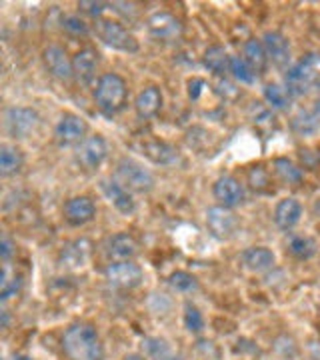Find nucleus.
Returning <instances> with one entry per match:
<instances>
[{
  "label": "nucleus",
  "mask_w": 320,
  "mask_h": 360,
  "mask_svg": "<svg viewBox=\"0 0 320 360\" xmlns=\"http://www.w3.org/2000/svg\"><path fill=\"white\" fill-rule=\"evenodd\" d=\"M63 352L68 360H104L101 335L90 322H75L63 335Z\"/></svg>",
  "instance_id": "nucleus-1"
},
{
  "label": "nucleus",
  "mask_w": 320,
  "mask_h": 360,
  "mask_svg": "<svg viewBox=\"0 0 320 360\" xmlns=\"http://www.w3.org/2000/svg\"><path fill=\"white\" fill-rule=\"evenodd\" d=\"M92 98L96 108L104 116H116L118 112L124 110L128 103V84L124 78L116 72H106L98 78Z\"/></svg>",
  "instance_id": "nucleus-2"
},
{
  "label": "nucleus",
  "mask_w": 320,
  "mask_h": 360,
  "mask_svg": "<svg viewBox=\"0 0 320 360\" xmlns=\"http://www.w3.org/2000/svg\"><path fill=\"white\" fill-rule=\"evenodd\" d=\"M286 90L293 96H302L308 90L320 84V52H308L295 66L288 68L286 77Z\"/></svg>",
  "instance_id": "nucleus-3"
},
{
  "label": "nucleus",
  "mask_w": 320,
  "mask_h": 360,
  "mask_svg": "<svg viewBox=\"0 0 320 360\" xmlns=\"http://www.w3.org/2000/svg\"><path fill=\"white\" fill-rule=\"evenodd\" d=\"M116 180L130 193L146 194L154 188V174L134 158L122 156L116 162Z\"/></svg>",
  "instance_id": "nucleus-4"
},
{
  "label": "nucleus",
  "mask_w": 320,
  "mask_h": 360,
  "mask_svg": "<svg viewBox=\"0 0 320 360\" xmlns=\"http://www.w3.org/2000/svg\"><path fill=\"white\" fill-rule=\"evenodd\" d=\"M96 34L113 51L134 54V52H139V49H141L136 37L122 22L113 20V18H101V20H96Z\"/></svg>",
  "instance_id": "nucleus-5"
},
{
  "label": "nucleus",
  "mask_w": 320,
  "mask_h": 360,
  "mask_svg": "<svg viewBox=\"0 0 320 360\" xmlns=\"http://www.w3.org/2000/svg\"><path fill=\"white\" fill-rule=\"evenodd\" d=\"M104 281L118 290H132L142 284L144 272L134 260H118L104 269Z\"/></svg>",
  "instance_id": "nucleus-6"
},
{
  "label": "nucleus",
  "mask_w": 320,
  "mask_h": 360,
  "mask_svg": "<svg viewBox=\"0 0 320 360\" xmlns=\"http://www.w3.org/2000/svg\"><path fill=\"white\" fill-rule=\"evenodd\" d=\"M39 124V112L30 106H11L4 110V129L13 139H28Z\"/></svg>",
  "instance_id": "nucleus-7"
},
{
  "label": "nucleus",
  "mask_w": 320,
  "mask_h": 360,
  "mask_svg": "<svg viewBox=\"0 0 320 360\" xmlns=\"http://www.w3.org/2000/svg\"><path fill=\"white\" fill-rule=\"evenodd\" d=\"M87 132H89V124L82 116L75 112H64L54 127V139L60 146H75L89 139Z\"/></svg>",
  "instance_id": "nucleus-8"
},
{
  "label": "nucleus",
  "mask_w": 320,
  "mask_h": 360,
  "mask_svg": "<svg viewBox=\"0 0 320 360\" xmlns=\"http://www.w3.org/2000/svg\"><path fill=\"white\" fill-rule=\"evenodd\" d=\"M146 26H148L151 37L156 40H162V42H174L184 32V26L180 22V18H177L174 14L167 13V11L151 14L148 20H146Z\"/></svg>",
  "instance_id": "nucleus-9"
},
{
  "label": "nucleus",
  "mask_w": 320,
  "mask_h": 360,
  "mask_svg": "<svg viewBox=\"0 0 320 360\" xmlns=\"http://www.w3.org/2000/svg\"><path fill=\"white\" fill-rule=\"evenodd\" d=\"M206 226L208 232L218 238V240H226L231 238L232 234L238 229V219L234 217L231 208H224V206H212L208 208L206 212Z\"/></svg>",
  "instance_id": "nucleus-10"
},
{
  "label": "nucleus",
  "mask_w": 320,
  "mask_h": 360,
  "mask_svg": "<svg viewBox=\"0 0 320 360\" xmlns=\"http://www.w3.org/2000/svg\"><path fill=\"white\" fill-rule=\"evenodd\" d=\"M108 156V144L101 134L89 136L77 148V162L87 170H96L103 167V162Z\"/></svg>",
  "instance_id": "nucleus-11"
},
{
  "label": "nucleus",
  "mask_w": 320,
  "mask_h": 360,
  "mask_svg": "<svg viewBox=\"0 0 320 360\" xmlns=\"http://www.w3.org/2000/svg\"><path fill=\"white\" fill-rule=\"evenodd\" d=\"M42 63L44 68L49 70V75L56 80L68 82L70 78H75V68H72V58L66 54L63 46L51 44L42 51Z\"/></svg>",
  "instance_id": "nucleus-12"
},
{
  "label": "nucleus",
  "mask_w": 320,
  "mask_h": 360,
  "mask_svg": "<svg viewBox=\"0 0 320 360\" xmlns=\"http://www.w3.org/2000/svg\"><path fill=\"white\" fill-rule=\"evenodd\" d=\"M63 214L70 226H84L96 217V205L87 194H78L64 202Z\"/></svg>",
  "instance_id": "nucleus-13"
},
{
  "label": "nucleus",
  "mask_w": 320,
  "mask_h": 360,
  "mask_svg": "<svg viewBox=\"0 0 320 360\" xmlns=\"http://www.w3.org/2000/svg\"><path fill=\"white\" fill-rule=\"evenodd\" d=\"M212 196L218 202V206L224 208H236L244 202V186L241 184V180L234 179L231 174H224L220 179L215 180L212 184Z\"/></svg>",
  "instance_id": "nucleus-14"
},
{
  "label": "nucleus",
  "mask_w": 320,
  "mask_h": 360,
  "mask_svg": "<svg viewBox=\"0 0 320 360\" xmlns=\"http://www.w3.org/2000/svg\"><path fill=\"white\" fill-rule=\"evenodd\" d=\"M104 248H106V257L110 258L113 262H118V260H134V258L139 257V252H141V245L128 232L113 234L106 240Z\"/></svg>",
  "instance_id": "nucleus-15"
},
{
  "label": "nucleus",
  "mask_w": 320,
  "mask_h": 360,
  "mask_svg": "<svg viewBox=\"0 0 320 360\" xmlns=\"http://www.w3.org/2000/svg\"><path fill=\"white\" fill-rule=\"evenodd\" d=\"M92 245L87 238H77L63 246L60 250V266L66 270H80L89 264Z\"/></svg>",
  "instance_id": "nucleus-16"
},
{
  "label": "nucleus",
  "mask_w": 320,
  "mask_h": 360,
  "mask_svg": "<svg viewBox=\"0 0 320 360\" xmlns=\"http://www.w3.org/2000/svg\"><path fill=\"white\" fill-rule=\"evenodd\" d=\"M241 262L248 272H255V274H262V272H269L274 269L276 264V255L267 248V246H250L243 250L241 255Z\"/></svg>",
  "instance_id": "nucleus-17"
},
{
  "label": "nucleus",
  "mask_w": 320,
  "mask_h": 360,
  "mask_svg": "<svg viewBox=\"0 0 320 360\" xmlns=\"http://www.w3.org/2000/svg\"><path fill=\"white\" fill-rule=\"evenodd\" d=\"M262 44H264V51L269 54V60H272V65L279 66V68H284L288 65V60H290V42L282 32H279V30L264 32Z\"/></svg>",
  "instance_id": "nucleus-18"
},
{
  "label": "nucleus",
  "mask_w": 320,
  "mask_h": 360,
  "mask_svg": "<svg viewBox=\"0 0 320 360\" xmlns=\"http://www.w3.org/2000/svg\"><path fill=\"white\" fill-rule=\"evenodd\" d=\"M300 219H302V205L293 196L282 198L274 206L272 220L281 231H293L296 224L300 222Z\"/></svg>",
  "instance_id": "nucleus-19"
},
{
  "label": "nucleus",
  "mask_w": 320,
  "mask_h": 360,
  "mask_svg": "<svg viewBox=\"0 0 320 360\" xmlns=\"http://www.w3.org/2000/svg\"><path fill=\"white\" fill-rule=\"evenodd\" d=\"M101 188H103L104 196L108 198V202L115 206L120 214H132L136 210V202L132 198V193L127 191L118 180H103L101 182Z\"/></svg>",
  "instance_id": "nucleus-20"
},
{
  "label": "nucleus",
  "mask_w": 320,
  "mask_h": 360,
  "mask_svg": "<svg viewBox=\"0 0 320 360\" xmlns=\"http://www.w3.org/2000/svg\"><path fill=\"white\" fill-rule=\"evenodd\" d=\"M162 104H165V96H162V90L158 86H146L139 92L136 101H134V110L142 120H148L154 118L162 110Z\"/></svg>",
  "instance_id": "nucleus-21"
},
{
  "label": "nucleus",
  "mask_w": 320,
  "mask_h": 360,
  "mask_svg": "<svg viewBox=\"0 0 320 360\" xmlns=\"http://www.w3.org/2000/svg\"><path fill=\"white\" fill-rule=\"evenodd\" d=\"M139 148H141V155L154 165H172L179 160V150L172 144L158 141V139H148L142 142Z\"/></svg>",
  "instance_id": "nucleus-22"
},
{
  "label": "nucleus",
  "mask_w": 320,
  "mask_h": 360,
  "mask_svg": "<svg viewBox=\"0 0 320 360\" xmlns=\"http://www.w3.org/2000/svg\"><path fill=\"white\" fill-rule=\"evenodd\" d=\"M72 68H75V78L80 84H90L96 77L98 68V54L92 49H80L72 56Z\"/></svg>",
  "instance_id": "nucleus-23"
},
{
  "label": "nucleus",
  "mask_w": 320,
  "mask_h": 360,
  "mask_svg": "<svg viewBox=\"0 0 320 360\" xmlns=\"http://www.w3.org/2000/svg\"><path fill=\"white\" fill-rule=\"evenodd\" d=\"M25 167V155L18 146L14 144H0V176L2 179H8L18 174Z\"/></svg>",
  "instance_id": "nucleus-24"
},
{
  "label": "nucleus",
  "mask_w": 320,
  "mask_h": 360,
  "mask_svg": "<svg viewBox=\"0 0 320 360\" xmlns=\"http://www.w3.org/2000/svg\"><path fill=\"white\" fill-rule=\"evenodd\" d=\"M243 58L246 65L255 70L256 75H262L264 68L269 65V54L264 51V44L262 40L258 39H248L244 42L243 46Z\"/></svg>",
  "instance_id": "nucleus-25"
},
{
  "label": "nucleus",
  "mask_w": 320,
  "mask_h": 360,
  "mask_svg": "<svg viewBox=\"0 0 320 360\" xmlns=\"http://www.w3.org/2000/svg\"><path fill=\"white\" fill-rule=\"evenodd\" d=\"M203 63L205 66L218 78L226 77V72L231 70V56L226 54V51L222 46H208L203 54Z\"/></svg>",
  "instance_id": "nucleus-26"
},
{
  "label": "nucleus",
  "mask_w": 320,
  "mask_h": 360,
  "mask_svg": "<svg viewBox=\"0 0 320 360\" xmlns=\"http://www.w3.org/2000/svg\"><path fill=\"white\" fill-rule=\"evenodd\" d=\"M272 168H274V174H276L284 184H288V186H298V184H302V180H305L302 168L298 167V165H295V162H293L290 158H286V156L274 158V160H272Z\"/></svg>",
  "instance_id": "nucleus-27"
},
{
  "label": "nucleus",
  "mask_w": 320,
  "mask_h": 360,
  "mask_svg": "<svg viewBox=\"0 0 320 360\" xmlns=\"http://www.w3.org/2000/svg\"><path fill=\"white\" fill-rule=\"evenodd\" d=\"M286 250L296 260H310V258L319 252V245H316V240L312 236L295 234V236H290V240L286 245Z\"/></svg>",
  "instance_id": "nucleus-28"
},
{
  "label": "nucleus",
  "mask_w": 320,
  "mask_h": 360,
  "mask_svg": "<svg viewBox=\"0 0 320 360\" xmlns=\"http://www.w3.org/2000/svg\"><path fill=\"white\" fill-rule=\"evenodd\" d=\"M290 127H293V130H295L298 136L308 139V136L316 134V130L320 129V120L316 118V115H314V112L300 110V112H296V115L293 116V120H290Z\"/></svg>",
  "instance_id": "nucleus-29"
},
{
  "label": "nucleus",
  "mask_w": 320,
  "mask_h": 360,
  "mask_svg": "<svg viewBox=\"0 0 320 360\" xmlns=\"http://www.w3.org/2000/svg\"><path fill=\"white\" fill-rule=\"evenodd\" d=\"M168 284H170L172 290H177L180 295H192V292H196L200 288L198 278L191 272H186V270H174L168 276Z\"/></svg>",
  "instance_id": "nucleus-30"
},
{
  "label": "nucleus",
  "mask_w": 320,
  "mask_h": 360,
  "mask_svg": "<svg viewBox=\"0 0 320 360\" xmlns=\"http://www.w3.org/2000/svg\"><path fill=\"white\" fill-rule=\"evenodd\" d=\"M246 180H248V184H250V188H252L255 193L267 194L274 191V188H272V179H270L269 170L262 167V165H255V167L248 168Z\"/></svg>",
  "instance_id": "nucleus-31"
},
{
  "label": "nucleus",
  "mask_w": 320,
  "mask_h": 360,
  "mask_svg": "<svg viewBox=\"0 0 320 360\" xmlns=\"http://www.w3.org/2000/svg\"><path fill=\"white\" fill-rule=\"evenodd\" d=\"M262 94H264L267 104H269L270 108H274V110H286L290 106V94H288V90L282 89L279 84H267Z\"/></svg>",
  "instance_id": "nucleus-32"
},
{
  "label": "nucleus",
  "mask_w": 320,
  "mask_h": 360,
  "mask_svg": "<svg viewBox=\"0 0 320 360\" xmlns=\"http://www.w3.org/2000/svg\"><path fill=\"white\" fill-rule=\"evenodd\" d=\"M182 321H184V328H186L191 335H200V333L205 330V316H203V312L198 310V307H194L192 302H186V304H184Z\"/></svg>",
  "instance_id": "nucleus-33"
},
{
  "label": "nucleus",
  "mask_w": 320,
  "mask_h": 360,
  "mask_svg": "<svg viewBox=\"0 0 320 360\" xmlns=\"http://www.w3.org/2000/svg\"><path fill=\"white\" fill-rule=\"evenodd\" d=\"M229 72L241 84H255L256 78H258L255 70L244 63V58H238V56H231V70Z\"/></svg>",
  "instance_id": "nucleus-34"
},
{
  "label": "nucleus",
  "mask_w": 320,
  "mask_h": 360,
  "mask_svg": "<svg viewBox=\"0 0 320 360\" xmlns=\"http://www.w3.org/2000/svg\"><path fill=\"white\" fill-rule=\"evenodd\" d=\"M60 26L70 37H89L90 32L89 22L84 18H80L78 14H64L60 18Z\"/></svg>",
  "instance_id": "nucleus-35"
},
{
  "label": "nucleus",
  "mask_w": 320,
  "mask_h": 360,
  "mask_svg": "<svg viewBox=\"0 0 320 360\" xmlns=\"http://www.w3.org/2000/svg\"><path fill=\"white\" fill-rule=\"evenodd\" d=\"M144 350L154 360H167L172 354L170 348H168L167 340H162V338H146L144 340Z\"/></svg>",
  "instance_id": "nucleus-36"
},
{
  "label": "nucleus",
  "mask_w": 320,
  "mask_h": 360,
  "mask_svg": "<svg viewBox=\"0 0 320 360\" xmlns=\"http://www.w3.org/2000/svg\"><path fill=\"white\" fill-rule=\"evenodd\" d=\"M248 115H250L255 124L262 127V124H270V120H272V108H270L269 104L252 103L250 108H248Z\"/></svg>",
  "instance_id": "nucleus-37"
},
{
  "label": "nucleus",
  "mask_w": 320,
  "mask_h": 360,
  "mask_svg": "<svg viewBox=\"0 0 320 360\" xmlns=\"http://www.w3.org/2000/svg\"><path fill=\"white\" fill-rule=\"evenodd\" d=\"M78 8H80V13L89 14V16H92V18L101 20L104 11H106V4H104V2H90V0H82V2H78Z\"/></svg>",
  "instance_id": "nucleus-38"
},
{
  "label": "nucleus",
  "mask_w": 320,
  "mask_h": 360,
  "mask_svg": "<svg viewBox=\"0 0 320 360\" xmlns=\"http://www.w3.org/2000/svg\"><path fill=\"white\" fill-rule=\"evenodd\" d=\"M186 86H188V98L191 101H198L208 84H206V80H203V78H191Z\"/></svg>",
  "instance_id": "nucleus-39"
},
{
  "label": "nucleus",
  "mask_w": 320,
  "mask_h": 360,
  "mask_svg": "<svg viewBox=\"0 0 320 360\" xmlns=\"http://www.w3.org/2000/svg\"><path fill=\"white\" fill-rule=\"evenodd\" d=\"M14 255V243L6 236V234H2V238H0V257L4 260V264H8L11 262V258Z\"/></svg>",
  "instance_id": "nucleus-40"
},
{
  "label": "nucleus",
  "mask_w": 320,
  "mask_h": 360,
  "mask_svg": "<svg viewBox=\"0 0 320 360\" xmlns=\"http://www.w3.org/2000/svg\"><path fill=\"white\" fill-rule=\"evenodd\" d=\"M122 360H148L144 354H141V352H128V354H124V359Z\"/></svg>",
  "instance_id": "nucleus-41"
},
{
  "label": "nucleus",
  "mask_w": 320,
  "mask_h": 360,
  "mask_svg": "<svg viewBox=\"0 0 320 360\" xmlns=\"http://www.w3.org/2000/svg\"><path fill=\"white\" fill-rule=\"evenodd\" d=\"M314 212H316V217L320 219V196L314 200Z\"/></svg>",
  "instance_id": "nucleus-42"
},
{
  "label": "nucleus",
  "mask_w": 320,
  "mask_h": 360,
  "mask_svg": "<svg viewBox=\"0 0 320 360\" xmlns=\"http://www.w3.org/2000/svg\"><path fill=\"white\" fill-rule=\"evenodd\" d=\"M314 115L320 120V101H316V104H314Z\"/></svg>",
  "instance_id": "nucleus-43"
},
{
  "label": "nucleus",
  "mask_w": 320,
  "mask_h": 360,
  "mask_svg": "<svg viewBox=\"0 0 320 360\" xmlns=\"http://www.w3.org/2000/svg\"><path fill=\"white\" fill-rule=\"evenodd\" d=\"M167 360H180V359H179V356H174V354H170Z\"/></svg>",
  "instance_id": "nucleus-44"
},
{
  "label": "nucleus",
  "mask_w": 320,
  "mask_h": 360,
  "mask_svg": "<svg viewBox=\"0 0 320 360\" xmlns=\"http://www.w3.org/2000/svg\"><path fill=\"white\" fill-rule=\"evenodd\" d=\"M16 360H32V359H30V356H18Z\"/></svg>",
  "instance_id": "nucleus-45"
},
{
  "label": "nucleus",
  "mask_w": 320,
  "mask_h": 360,
  "mask_svg": "<svg viewBox=\"0 0 320 360\" xmlns=\"http://www.w3.org/2000/svg\"><path fill=\"white\" fill-rule=\"evenodd\" d=\"M319 330H320V324H319Z\"/></svg>",
  "instance_id": "nucleus-46"
},
{
  "label": "nucleus",
  "mask_w": 320,
  "mask_h": 360,
  "mask_svg": "<svg viewBox=\"0 0 320 360\" xmlns=\"http://www.w3.org/2000/svg\"><path fill=\"white\" fill-rule=\"evenodd\" d=\"M319 90H320V84H319Z\"/></svg>",
  "instance_id": "nucleus-47"
}]
</instances>
